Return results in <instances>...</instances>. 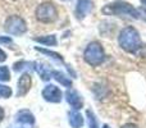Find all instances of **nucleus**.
<instances>
[{"mask_svg": "<svg viewBox=\"0 0 146 128\" xmlns=\"http://www.w3.org/2000/svg\"><path fill=\"white\" fill-rule=\"evenodd\" d=\"M119 45H121L122 49H124L126 51L135 53V51L141 46L140 35H139L136 28H133V27L123 28L121 35H119Z\"/></svg>", "mask_w": 146, "mask_h": 128, "instance_id": "1", "label": "nucleus"}, {"mask_svg": "<svg viewBox=\"0 0 146 128\" xmlns=\"http://www.w3.org/2000/svg\"><path fill=\"white\" fill-rule=\"evenodd\" d=\"M103 13L109 15H131L133 18H139V10L124 1H114L106 5L103 8Z\"/></svg>", "mask_w": 146, "mask_h": 128, "instance_id": "2", "label": "nucleus"}, {"mask_svg": "<svg viewBox=\"0 0 146 128\" xmlns=\"http://www.w3.org/2000/svg\"><path fill=\"white\" fill-rule=\"evenodd\" d=\"M56 8L51 3H42L36 9V18L42 23H50L56 19Z\"/></svg>", "mask_w": 146, "mask_h": 128, "instance_id": "3", "label": "nucleus"}, {"mask_svg": "<svg viewBox=\"0 0 146 128\" xmlns=\"http://www.w3.org/2000/svg\"><path fill=\"white\" fill-rule=\"evenodd\" d=\"M85 59L90 65H96L101 64L104 60V51L103 48L100 46V44L92 42L87 46V49L85 50Z\"/></svg>", "mask_w": 146, "mask_h": 128, "instance_id": "4", "label": "nucleus"}, {"mask_svg": "<svg viewBox=\"0 0 146 128\" xmlns=\"http://www.w3.org/2000/svg\"><path fill=\"white\" fill-rule=\"evenodd\" d=\"M5 30H7V32L12 33V35H22V33L26 32L27 26H26V22L23 21V18L18 17V15H12L5 22Z\"/></svg>", "mask_w": 146, "mask_h": 128, "instance_id": "5", "label": "nucleus"}, {"mask_svg": "<svg viewBox=\"0 0 146 128\" xmlns=\"http://www.w3.org/2000/svg\"><path fill=\"white\" fill-rule=\"evenodd\" d=\"M42 96L45 100L51 101V103H59L62 99V92L56 86L49 85L45 90L42 91Z\"/></svg>", "mask_w": 146, "mask_h": 128, "instance_id": "6", "label": "nucleus"}, {"mask_svg": "<svg viewBox=\"0 0 146 128\" xmlns=\"http://www.w3.org/2000/svg\"><path fill=\"white\" fill-rule=\"evenodd\" d=\"M92 4L90 0H78L77 7H76V17L78 19H83L87 15V13H90Z\"/></svg>", "mask_w": 146, "mask_h": 128, "instance_id": "7", "label": "nucleus"}, {"mask_svg": "<svg viewBox=\"0 0 146 128\" xmlns=\"http://www.w3.org/2000/svg\"><path fill=\"white\" fill-rule=\"evenodd\" d=\"M67 101L69 103V105H72L74 109H81L83 105V101L81 99V96L76 92L74 90H71L67 92Z\"/></svg>", "mask_w": 146, "mask_h": 128, "instance_id": "8", "label": "nucleus"}, {"mask_svg": "<svg viewBox=\"0 0 146 128\" xmlns=\"http://www.w3.org/2000/svg\"><path fill=\"white\" fill-rule=\"evenodd\" d=\"M30 86H31V77H30V74L26 73V74H23L19 78V82H18V96L25 95L28 91Z\"/></svg>", "mask_w": 146, "mask_h": 128, "instance_id": "9", "label": "nucleus"}, {"mask_svg": "<svg viewBox=\"0 0 146 128\" xmlns=\"http://www.w3.org/2000/svg\"><path fill=\"white\" fill-rule=\"evenodd\" d=\"M69 123H71V126L73 128L82 127L83 119H82V117H81V114L77 113V111H72V113L69 114Z\"/></svg>", "mask_w": 146, "mask_h": 128, "instance_id": "10", "label": "nucleus"}, {"mask_svg": "<svg viewBox=\"0 0 146 128\" xmlns=\"http://www.w3.org/2000/svg\"><path fill=\"white\" fill-rule=\"evenodd\" d=\"M18 121L22 122V123H33V117L28 111L23 110L18 114Z\"/></svg>", "mask_w": 146, "mask_h": 128, "instance_id": "11", "label": "nucleus"}, {"mask_svg": "<svg viewBox=\"0 0 146 128\" xmlns=\"http://www.w3.org/2000/svg\"><path fill=\"white\" fill-rule=\"evenodd\" d=\"M37 42H41V44H44V45H49V46H53V45H55L56 44V38L54 37L53 35H50V36H48V37H40V38H35Z\"/></svg>", "mask_w": 146, "mask_h": 128, "instance_id": "12", "label": "nucleus"}, {"mask_svg": "<svg viewBox=\"0 0 146 128\" xmlns=\"http://www.w3.org/2000/svg\"><path fill=\"white\" fill-rule=\"evenodd\" d=\"M54 76H55V77H54V78H55L56 81H59V82H60L62 85H64V86H68V87H71V85H72V83H71V81H69L68 78H67L64 74H62L60 72H54Z\"/></svg>", "mask_w": 146, "mask_h": 128, "instance_id": "13", "label": "nucleus"}, {"mask_svg": "<svg viewBox=\"0 0 146 128\" xmlns=\"http://www.w3.org/2000/svg\"><path fill=\"white\" fill-rule=\"evenodd\" d=\"M10 95H12V90H10V87L0 85V99H4V97L7 99V97H9Z\"/></svg>", "mask_w": 146, "mask_h": 128, "instance_id": "14", "label": "nucleus"}, {"mask_svg": "<svg viewBox=\"0 0 146 128\" xmlns=\"http://www.w3.org/2000/svg\"><path fill=\"white\" fill-rule=\"evenodd\" d=\"M10 78L9 70L7 67H0V81H8Z\"/></svg>", "mask_w": 146, "mask_h": 128, "instance_id": "15", "label": "nucleus"}, {"mask_svg": "<svg viewBox=\"0 0 146 128\" xmlns=\"http://www.w3.org/2000/svg\"><path fill=\"white\" fill-rule=\"evenodd\" d=\"M87 117H88V124H90L91 128H98V124H96V121H95V117L91 111H87Z\"/></svg>", "mask_w": 146, "mask_h": 128, "instance_id": "16", "label": "nucleus"}, {"mask_svg": "<svg viewBox=\"0 0 146 128\" xmlns=\"http://www.w3.org/2000/svg\"><path fill=\"white\" fill-rule=\"evenodd\" d=\"M40 51H42L44 54H48V55H51V58H55V59H59V60H63L62 59V56L59 55V54H55V53H51V51H49V50H44V49H38Z\"/></svg>", "mask_w": 146, "mask_h": 128, "instance_id": "17", "label": "nucleus"}, {"mask_svg": "<svg viewBox=\"0 0 146 128\" xmlns=\"http://www.w3.org/2000/svg\"><path fill=\"white\" fill-rule=\"evenodd\" d=\"M5 59H7V54H5L4 51L0 49V62H4Z\"/></svg>", "mask_w": 146, "mask_h": 128, "instance_id": "18", "label": "nucleus"}, {"mask_svg": "<svg viewBox=\"0 0 146 128\" xmlns=\"http://www.w3.org/2000/svg\"><path fill=\"white\" fill-rule=\"evenodd\" d=\"M0 42H4V44H10L12 42V40H10L9 37H0Z\"/></svg>", "mask_w": 146, "mask_h": 128, "instance_id": "19", "label": "nucleus"}, {"mask_svg": "<svg viewBox=\"0 0 146 128\" xmlns=\"http://www.w3.org/2000/svg\"><path fill=\"white\" fill-rule=\"evenodd\" d=\"M3 117H4V110H3V109L0 108V122L3 121Z\"/></svg>", "mask_w": 146, "mask_h": 128, "instance_id": "20", "label": "nucleus"}, {"mask_svg": "<svg viewBox=\"0 0 146 128\" xmlns=\"http://www.w3.org/2000/svg\"><path fill=\"white\" fill-rule=\"evenodd\" d=\"M123 128H137V127L133 126V124H127V126H124Z\"/></svg>", "mask_w": 146, "mask_h": 128, "instance_id": "21", "label": "nucleus"}, {"mask_svg": "<svg viewBox=\"0 0 146 128\" xmlns=\"http://www.w3.org/2000/svg\"><path fill=\"white\" fill-rule=\"evenodd\" d=\"M141 3H142V4H144L145 7H146V0H141Z\"/></svg>", "mask_w": 146, "mask_h": 128, "instance_id": "22", "label": "nucleus"}, {"mask_svg": "<svg viewBox=\"0 0 146 128\" xmlns=\"http://www.w3.org/2000/svg\"><path fill=\"white\" fill-rule=\"evenodd\" d=\"M104 128H109V127H108V126H105V127H104Z\"/></svg>", "mask_w": 146, "mask_h": 128, "instance_id": "23", "label": "nucleus"}]
</instances>
